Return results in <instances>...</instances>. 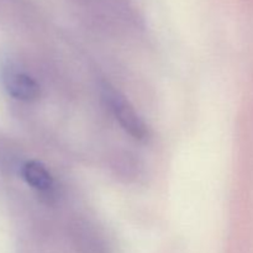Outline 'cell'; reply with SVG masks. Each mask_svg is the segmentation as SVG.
Segmentation results:
<instances>
[{"mask_svg": "<svg viewBox=\"0 0 253 253\" xmlns=\"http://www.w3.org/2000/svg\"><path fill=\"white\" fill-rule=\"evenodd\" d=\"M105 98L124 130L136 140H146L148 136L147 126L130 101L114 89H106Z\"/></svg>", "mask_w": 253, "mask_h": 253, "instance_id": "cell-1", "label": "cell"}, {"mask_svg": "<svg viewBox=\"0 0 253 253\" xmlns=\"http://www.w3.org/2000/svg\"><path fill=\"white\" fill-rule=\"evenodd\" d=\"M22 177L27 184L40 192H47L53 185V178L46 167L37 161H29L22 167Z\"/></svg>", "mask_w": 253, "mask_h": 253, "instance_id": "cell-3", "label": "cell"}, {"mask_svg": "<svg viewBox=\"0 0 253 253\" xmlns=\"http://www.w3.org/2000/svg\"><path fill=\"white\" fill-rule=\"evenodd\" d=\"M4 84L10 95L19 100L32 101L40 95V85L37 82L22 72H7L4 76Z\"/></svg>", "mask_w": 253, "mask_h": 253, "instance_id": "cell-2", "label": "cell"}]
</instances>
